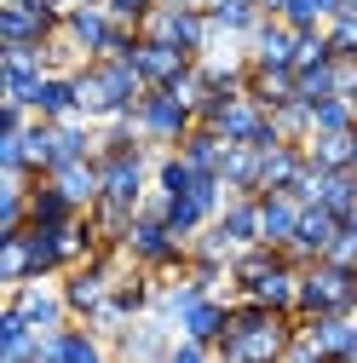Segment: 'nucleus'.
<instances>
[{"label": "nucleus", "mask_w": 357, "mask_h": 363, "mask_svg": "<svg viewBox=\"0 0 357 363\" xmlns=\"http://www.w3.org/2000/svg\"><path fill=\"white\" fill-rule=\"evenodd\" d=\"M294 335H300V317L265 311L259 300H231V323L219 335L213 357L219 363H283Z\"/></svg>", "instance_id": "nucleus-1"}, {"label": "nucleus", "mask_w": 357, "mask_h": 363, "mask_svg": "<svg viewBox=\"0 0 357 363\" xmlns=\"http://www.w3.org/2000/svg\"><path fill=\"white\" fill-rule=\"evenodd\" d=\"M75 75V93H81V116L86 121H115L132 116V104L144 99V81L127 58H98V64H81Z\"/></svg>", "instance_id": "nucleus-2"}, {"label": "nucleus", "mask_w": 357, "mask_h": 363, "mask_svg": "<svg viewBox=\"0 0 357 363\" xmlns=\"http://www.w3.org/2000/svg\"><path fill=\"white\" fill-rule=\"evenodd\" d=\"M132 121H139V133H144L150 150H178V145H185V133L196 127V110H185L167 86H144V99L132 104Z\"/></svg>", "instance_id": "nucleus-3"}, {"label": "nucleus", "mask_w": 357, "mask_h": 363, "mask_svg": "<svg viewBox=\"0 0 357 363\" xmlns=\"http://www.w3.org/2000/svg\"><path fill=\"white\" fill-rule=\"evenodd\" d=\"M64 35V12L52 0H23V6H0V40L6 47H52Z\"/></svg>", "instance_id": "nucleus-4"}, {"label": "nucleus", "mask_w": 357, "mask_h": 363, "mask_svg": "<svg viewBox=\"0 0 357 363\" xmlns=\"http://www.w3.org/2000/svg\"><path fill=\"white\" fill-rule=\"evenodd\" d=\"M144 35L178 47L185 58H202V52L213 47V23H208V12H196V6H156L150 23H144Z\"/></svg>", "instance_id": "nucleus-5"}, {"label": "nucleus", "mask_w": 357, "mask_h": 363, "mask_svg": "<svg viewBox=\"0 0 357 363\" xmlns=\"http://www.w3.org/2000/svg\"><path fill=\"white\" fill-rule=\"evenodd\" d=\"M173 346H178V329H173V323H162V317L150 311V317L127 323V329L110 340V357H115V363H167V357H173Z\"/></svg>", "instance_id": "nucleus-6"}, {"label": "nucleus", "mask_w": 357, "mask_h": 363, "mask_svg": "<svg viewBox=\"0 0 357 363\" xmlns=\"http://www.w3.org/2000/svg\"><path fill=\"white\" fill-rule=\"evenodd\" d=\"M196 121L213 127L225 145H259V139H265V121H271V116H265V110L242 93V99H208V110H202Z\"/></svg>", "instance_id": "nucleus-7"}, {"label": "nucleus", "mask_w": 357, "mask_h": 363, "mask_svg": "<svg viewBox=\"0 0 357 363\" xmlns=\"http://www.w3.org/2000/svg\"><path fill=\"white\" fill-rule=\"evenodd\" d=\"M6 306H18L23 311V323L35 329V335H58V329H69L75 317H69V300H64V289L58 283H23V289H12L6 294Z\"/></svg>", "instance_id": "nucleus-8"}, {"label": "nucleus", "mask_w": 357, "mask_h": 363, "mask_svg": "<svg viewBox=\"0 0 357 363\" xmlns=\"http://www.w3.org/2000/svg\"><path fill=\"white\" fill-rule=\"evenodd\" d=\"M23 271H29V283H58L64 271H75L69 237H64V231H35V225H23Z\"/></svg>", "instance_id": "nucleus-9"}, {"label": "nucleus", "mask_w": 357, "mask_h": 363, "mask_svg": "<svg viewBox=\"0 0 357 363\" xmlns=\"http://www.w3.org/2000/svg\"><path fill=\"white\" fill-rule=\"evenodd\" d=\"M300 213H305V202L294 191H265L259 196V242L265 248H288L300 237Z\"/></svg>", "instance_id": "nucleus-10"}, {"label": "nucleus", "mask_w": 357, "mask_h": 363, "mask_svg": "<svg viewBox=\"0 0 357 363\" xmlns=\"http://www.w3.org/2000/svg\"><path fill=\"white\" fill-rule=\"evenodd\" d=\"M132 69H139V81L144 86H173L178 75H185L196 58H185L178 47H167V40H150V35H139V47H132V58H127Z\"/></svg>", "instance_id": "nucleus-11"}, {"label": "nucleus", "mask_w": 357, "mask_h": 363, "mask_svg": "<svg viewBox=\"0 0 357 363\" xmlns=\"http://www.w3.org/2000/svg\"><path fill=\"white\" fill-rule=\"evenodd\" d=\"M231 323V294H202L185 317H178V340H196V346H219Z\"/></svg>", "instance_id": "nucleus-12"}, {"label": "nucleus", "mask_w": 357, "mask_h": 363, "mask_svg": "<svg viewBox=\"0 0 357 363\" xmlns=\"http://www.w3.org/2000/svg\"><path fill=\"white\" fill-rule=\"evenodd\" d=\"M75 219H81V208L52 185V179H35L29 185V225L35 231H69Z\"/></svg>", "instance_id": "nucleus-13"}, {"label": "nucleus", "mask_w": 357, "mask_h": 363, "mask_svg": "<svg viewBox=\"0 0 357 363\" xmlns=\"http://www.w3.org/2000/svg\"><path fill=\"white\" fill-rule=\"evenodd\" d=\"M29 116L35 121H86L81 116V93H75V75H47L40 81V93H35V104H29Z\"/></svg>", "instance_id": "nucleus-14"}, {"label": "nucleus", "mask_w": 357, "mask_h": 363, "mask_svg": "<svg viewBox=\"0 0 357 363\" xmlns=\"http://www.w3.org/2000/svg\"><path fill=\"white\" fill-rule=\"evenodd\" d=\"M277 265H288L283 248H265V242H259V248H242V254L231 259V300H248V294H254L265 277H271Z\"/></svg>", "instance_id": "nucleus-15"}, {"label": "nucleus", "mask_w": 357, "mask_h": 363, "mask_svg": "<svg viewBox=\"0 0 357 363\" xmlns=\"http://www.w3.org/2000/svg\"><path fill=\"white\" fill-rule=\"evenodd\" d=\"M248 99H254L265 116L283 110V104H294V99H300L294 69H283V64H254V69H248Z\"/></svg>", "instance_id": "nucleus-16"}, {"label": "nucleus", "mask_w": 357, "mask_h": 363, "mask_svg": "<svg viewBox=\"0 0 357 363\" xmlns=\"http://www.w3.org/2000/svg\"><path fill=\"white\" fill-rule=\"evenodd\" d=\"M305 173V145H271L259 150V196L265 191H294Z\"/></svg>", "instance_id": "nucleus-17"}, {"label": "nucleus", "mask_w": 357, "mask_h": 363, "mask_svg": "<svg viewBox=\"0 0 357 363\" xmlns=\"http://www.w3.org/2000/svg\"><path fill=\"white\" fill-rule=\"evenodd\" d=\"M300 329L323 346L329 363H357V317H311Z\"/></svg>", "instance_id": "nucleus-18"}, {"label": "nucleus", "mask_w": 357, "mask_h": 363, "mask_svg": "<svg viewBox=\"0 0 357 363\" xmlns=\"http://www.w3.org/2000/svg\"><path fill=\"white\" fill-rule=\"evenodd\" d=\"M294 47H300V35L283 18H265L259 35L248 40V64H283V69H294Z\"/></svg>", "instance_id": "nucleus-19"}, {"label": "nucleus", "mask_w": 357, "mask_h": 363, "mask_svg": "<svg viewBox=\"0 0 357 363\" xmlns=\"http://www.w3.org/2000/svg\"><path fill=\"white\" fill-rule=\"evenodd\" d=\"M52 185L86 213V208H98V196H104V173H98V156L93 162H69V167H58V173H47Z\"/></svg>", "instance_id": "nucleus-20"}, {"label": "nucleus", "mask_w": 357, "mask_h": 363, "mask_svg": "<svg viewBox=\"0 0 357 363\" xmlns=\"http://www.w3.org/2000/svg\"><path fill=\"white\" fill-rule=\"evenodd\" d=\"M35 352H40V335L23 323L18 306H6L0 311V363H35Z\"/></svg>", "instance_id": "nucleus-21"}, {"label": "nucleus", "mask_w": 357, "mask_h": 363, "mask_svg": "<svg viewBox=\"0 0 357 363\" xmlns=\"http://www.w3.org/2000/svg\"><path fill=\"white\" fill-rule=\"evenodd\" d=\"M219 179H225L231 196H259V150L254 145H231L225 162H219Z\"/></svg>", "instance_id": "nucleus-22"}, {"label": "nucleus", "mask_w": 357, "mask_h": 363, "mask_svg": "<svg viewBox=\"0 0 357 363\" xmlns=\"http://www.w3.org/2000/svg\"><path fill=\"white\" fill-rule=\"evenodd\" d=\"M248 300H259L265 311H283V317H294V311H300V271H294V265H277V271H271V277H265V283H259Z\"/></svg>", "instance_id": "nucleus-23"}, {"label": "nucleus", "mask_w": 357, "mask_h": 363, "mask_svg": "<svg viewBox=\"0 0 357 363\" xmlns=\"http://www.w3.org/2000/svg\"><path fill=\"white\" fill-rule=\"evenodd\" d=\"M219 231L237 248H259V196H231L225 213H219Z\"/></svg>", "instance_id": "nucleus-24"}, {"label": "nucleus", "mask_w": 357, "mask_h": 363, "mask_svg": "<svg viewBox=\"0 0 357 363\" xmlns=\"http://www.w3.org/2000/svg\"><path fill=\"white\" fill-rule=\"evenodd\" d=\"M317 208H329L340 225L357 213V167H346V173H323V185H317Z\"/></svg>", "instance_id": "nucleus-25"}, {"label": "nucleus", "mask_w": 357, "mask_h": 363, "mask_svg": "<svg viewBox=\"0 0 357 363\" xmlns=\"http://www.w3.org/2000/svg\"><path fill=\"white\" fill-rule=\"evenodd\" d=\"M305 162L317 167V173H346L351 167V133H311Z\"/></svg>", "instance_id": "nucleus-26"}, {"label": "nucleus", "mask_w": 357, "mask_h": 363, "mask_svg": "<svg viewBox=\"0 0 357 363\" xmlns=\"http://www.w3.org/2000/svg\"><path fill=\"white\" fill-rule=\"evenodd\" d=\"M225 150H231V145L219 139L213 127H202V121H196V127L185 133V145H178V156H185L191 167H202V173H219V162H225Z\"/></svg>", "instance_id": "nucleus-27"}, {"label": "nucleus", "mask_w": 357, "mask_h": 363, "mask_svg": "<svg viewBox=\"0 0 357 363\" xmlns=\"http://www.w3.org/2000/svg\"><path fill=\"white\" fill-rule=\"evenodd\" d=\"M162 225L178 237V242H196L202 231H208V213H202V202H191V196H167V213H162Z\"/></svg>", "instance_id": "nucleus-28"}, {"label": "nucleus", "mask_w": 357, "mask_h": 363, "mask_svg": "<svg viewBox=\"0 0 357 363\" xmlns=\"http://www.w3.org/2000/svg\"><path fill=\"white\" fill-rule=\"evenodd\" d=\"M196 173H202V167H191L178 150H162V156H156V191H162V196H191Z\"/></svg>", "instance_id": "nucleus-29"}, {"label": "nucleus", "mask_w": 357, "mask_h": 363, "mask_svg": "<svg viewBox=\"0 0 357 363\" xmlns=\"http://www.w3.org/2000/svg\"><path fill=\"white\" fill-rule=\"evenodd\" d=\"M271 127H277V139H283V145H311V133H317V121H311V104H305V99L271 110Z\"/></svg>", "instance_id": "nucleus-30"}, {"label": "nucleus", "mask_w": 357, "mask_h": 363, "mask_svg": "<svg viewBox=\"0 0 357 363\" xmlns=\"http://www.w3.org/2000/svg\"><path fill=\"white\" fill-rule=\"evenodd\" d=\"M29 283V271H23V231H6L0 237V289H23Z\"/></svg>", "instance_id": "nucleus-31"}, {"label": "nucleus", "mask_w": 357, "mask_h": 363, "mask_svg": "<svg viewBox=\"0 0 357 363\" xmlns=\"http://www.w3.org/2000/svg\"><path fill=\"white\" fill-rule=\"evenodd\" d=\"M311 121H317V133H357V104L323 99V104H311Z\"/></svg>", "instance_id": "nucleus-32"}, {"label": "nucleus", "mask_w": 357, "mask_h": 363, "mask_svg": "<svg viewBox=\"0 0 357 363\" xmlns=\"http://www.w3.org/2000/svg\"><path fill=\"white\" fill-rule=\"evenodd\" d=\"M294 86H300L305 104L334 99V58H329V64H311V69H294Z\"/></svg>", "instance_id": "nucleus-33"}, {"label": "nucleus", "mask_w": 357, "mask_h": 363, "mask_svg": "<svg viewBox=\"0 0 357 363\" xmlns=\"http://www.w3.org/2000/svg\"><path fill=\"white\" fill-rule=\"evenodd\" d=\"M191 254H196V259H219V265H231V259H237L242 248H237V242H231L225 231H219V219H213V225H208V231H202V237L191 242Z\"/></svg>", "instance_id": "nucleus-34"}, {"label": "nucleus", "mask_w": 357, "mask_h": 363, "mask_svg": "<svg viewBox=\"0 0 357 363\" xmlns=\"http://www.w3.org/2000/svg\"><path fill=\"white\" fill-rule=\"evenodd\" d=\"M156 6H162V0H110V18H115L121 29H139V35H144V23H150Z\"/></svg>", "instance_id": "nucleus-35"}, {"label": "nucleus", "mask_w": 357, "mask_h": 363, "mask_svg": "<svg viewBox=\"0 0 357 363\" xmlns=\"http://www.w3.org/2000/svg\"><path fill=\"white\" fill-rule=\"evenodd\" d=\"M334 58V47H329V35L323 29H311V35H300V47H294V69H311V64H329Z\"/></svg>", "instance_id": "nucleus-36"}, {"label": "nucleus", "mask_w": 357, "mask_h": 363, "mask_svg": "<svg viewBox=\"0 0 357 363\" xmlns=\"http://www.w3.org/2000/svg\"><path fill=\"white\" fill-rule=\"evenodd\" d=\"M0 173L35 179V173H29V156H23V133H0Z\"/></svg>", "instance_id": "nucleus-37"}, {"label": "nucleus", "mask_w": 357, "mask_h": 363, "mask_svg": "<svg viewBox=\"0 0 357 363\" xmlns=\"http://www.w3.org/2000/svg\"><path fill=\"white\" fill-rule=\"evenodd\" d=\"M329 47H334V58H357V18H334L329 29Z\"/></svg>", "instance_id": "nucleus-38"}, {"label": "nucleus", "mask_w": 357, "mask_h": 363, "mask_svg": "<svg viewBox=\"0 0 357 363\" xmlns=\"http://www.w3.org/2000/svg\"><path fill=\"white\" fill-rule=\"evenodd\" d=\"M334 99L357 104V58H334Z\"/></svg>", "instance_id": "nucleus-39"}, {"label": "nucleus", "mask_w": 357, "mask_h": 363, "mask_svg": "<svg viewBox=\"0 0 357 363\" xmlns=\"http://www.w3.org/2000/svg\"><path fill=\"white\" fill-rule=\"evenodd\" d=\"M283 363H329V357H323V346H317V340H311V335H305V329H300V335H294V346H288V357H283Z\"/></svg>", "instance_id": "nucleus-40"}, {"label": "nucleus", "mask_w": 357, "mask_h": 363, "mask_svg": "<svg viewBox=\"0 0 357 363\" xmlns=\"http://www.w3.org/2000/svg\"><path fill=\"white\" fill-rule=\"evenodd\" d=\"M167 363H219V357H213V346H196V340H178Z\"/></svg>", "instance_id": "nucleus-41"}, {"label": "nucleus", "mask_w": 357, "mask_h": 363, "mask_svg": "<svg viewBox=\"0 0 357 363\" xmlns=\"http://www.w3.org/2000/svg\"><path fill=\"white\" fill-rule=\"evenodd\" d=\"M254 6H259L265 18H283V12H288V0H254Z\"/></svg>", "instance_id": "nucleus-42"}, {"label": "nucleus", "mask_w": 357, "mask_h": 363, "mask_svg": "<svg viewBox=\"0 0 357 363\" xmlns=\"http://www.w3.org/2000/svg\"><path fill=\"white\" fill-rule=\"evenodd\" d=\"M185 6H196V12H213V6H219V0H185Z\"/></svg>", "instance_id": "nucleus-43"}, {"label": "nucleus", "mask_w": 357, "mask_h": 363, "mask_svg": "<svg viewBox=\"0 0 357 363\" xmlns=\"http://www.w3.org/2000/svg\"><path fill=\"white\" fill-rule=\"evenodd\" d=\"M52 6H58V12H75V6H81V0H52Z\"/></svg>", "instance_id": "nucleus-44"}, {"label": "nucleus", "mask_w": 357, "mask_h": 363, "mask_svg": "<svg viewBox=\"0 0 357 363\" xmlns=\"http://www.w3.org/2000/svg\"><path fill=\"white\" fill-rule=\"evenodd\" d=\"M351 167H357V133H351Z\"/></svg>", "instance_id": "nucleus-45"}, {"label": "nucleus", "mask_w": 357, "mask_h": 363, "mask_svg": "<svg viewBox=\"0 0 357 363\" xmlns=\"http://www.w3.org/2000/svg\"><path fill=\"white\" fill-rule=\"evenodd\" d=\"M0 6H23V0H0Z\"/></svg>", "instance_id": "nucleus-46"}, {"label": "nucleus", "mask_w": 357, "mask_h": 363, "mask_svg": "<svg viewBox=\"0 0 357 363\" xmlns=\"http://www.w3.org/2000/svg\"><path fill=\"white\" fill-rule=\"evenodd\" d=\"M346 225H351V231H357V213H351V219H346Z\"/></svg>", "instance_id": "nucleus-47"}]
</instances>
